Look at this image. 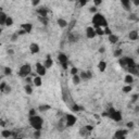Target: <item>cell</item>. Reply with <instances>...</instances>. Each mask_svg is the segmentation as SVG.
<instances>
[{
    "instance_id": "11a10c76",
    "label": "cell",
    "mask_w": 139,
    "mask_h": 139,
    "mask_svg": "<svg viewBox=\"0 0 139 139\" xmlns=\"http://www.w3.org/2000/svg\"><path fill=\"white\" fill-rule=\"evenodd\" d=\"M132 3L134 4V6L138 7V6H139V0H134V1H132Z\"/></svg>"
},
{
    "instance_id": "2e32d148",
    "label": "cell",
    "mask_w": 139,
    "mask_h": 139,
    "mask_svg": "<svg viewBox=\"0 0 139 139\" xmlns=\"http://www.w3.org/2000/svg\"><path fill=\"white\" fill-rule=\"evenodd\" d=\"M37 13H38V16H40V18H47L48 15V9L47 8H39L36 10Z\"/></svg>"
},
{
    "instance_id": "277c9868",
    "label": "cell",
    "mask_w": 139,
    "mask_h": 139,
    "mask_svg": "<svg viewBox=\"0 0 139 139\" xmlns=\"http://www.w3.org/2000/svg\"><path fill=\"white\" fill-rule=\"evenodd\" d=\"M32 74V66L28 63L23 64V65L19 68V76H21L23 78H26Z\"/></svg>"
},
{
    "instance_id": "91938a15",
    "label": "cell",
    "mask_w": 139,
    "mask_h": 139,
    "mask_svg": "<svg viewBox=\"0 0 139 139\" xmlns=\"http://www.w3.org/2000/svg\"><path fill=\"white\" fill-rule=\"evenodd\" d=\"M138 126H139V122H138Z\"/></svg>"
},
{
    "instance_id": "7c38bea8",
    "label": "cell",
    "mask_w": 139,
    "mask_h": 139,
    "mask_svg": "<svg viewBox=\"0 0 139 139\" xmlns=\"http://www.w3.org/2000/svg\"><path fill=\"white\" fill-rule=\"evenodd\" d=\"M121 4H122V7L124 8V10H125V11H128V12L132 11V6H133V3H132V1H129V0H122Z\"/></svg>"
},
{
    "instance_id": "484cf974",
    "label": "cell",
    "mask_w": 139,
    "mask_h": 139,
    "mask_svg": "<svg viewBox=\"0 0 139 139\" xmlns=\"http://www.w3.org/2000/svg\"><path fill=\"white\" fill-rule=\"evenodd\" d=\"M72 82H73L74 85H76V86L81 84L82 78H81V76H79V74H78V75H74V76H72Z\"/></svg>"
},
{
    "instance_id": "d590c367",
    "label": "cell",
    "mask_w": 139,
    "mask_h": 139,
    "mask_svg": "<svg viewBox=\"0 0 139 139\" xmlns=\"http://www.w3.org/2000/svg\"><path fill=\"white\" fill-rule=\"evenodd\" d=\"M70 72H71V74H72V76H74V75H78V68L77 67H75V66H73L71 70H70Z\"/></svg>"
},
{
    "instance_id": "816d5d0a",
    "label": "cell",
    "mask_w": 139,
    "mask_h": 139,
    "mask_svg": "<svg viewBox=\"0 0 139 139\" xmlns=\"http://www.w3.org/2000/svg\"><path fill=\"white\" fill-rule=\"evenodd\" d=\"M32 4L34 7H37V6H39V4H40V1H39V0H36V1H32Z\"/></svg>"
},
{
    "instance_id": "db71d44e",
    "label": "cell",
    "mask_w": 139,
    "mask_h": 139,
    "mask_svg": "<svg viewBox=\"0 0 139 139\" xmlns=\"http://www.w3.org/2000/svg\"><path fill=\"white\" fill-rule=\"evenodd\" d=\"M8 54H9V56H13V54H14V50H13V49H8Z\"/></svg>"
},
{
    "instance_id": "603a6c76",
    "label": "cell",
    "mask_w": 139,
    "mask_h": 139,
    "mask_svg": "<svg viewBox=\"0 0 139 139\" xmlns=\"http://www.w3.org/2000/svg\"><path fill=\"white\" fill-rule=\"evenodd\" d=\"M51 109V106H49V104H40V106L38 107V110H39V112H47V111H49Z\"/></svg>"
},
{
    "instance_id": "d4e9b609",
    "label": "cell",
    "mask_w": 139,
    "mask_h": 139,
    "mask_svg": "<svg viewBox=\"0 0 139 139\" xmlns=\"http://www.w3.org/2000/svg\"><path fill=\"white\" fill-rule=\"evenodd\" d=\"M78 39H79V37H77L76 34L68 33V41H70V42H76Z\"/></svg>"
},
{
    "instance_id": "44dd1931",
    "label": "cell",
    "mask_w": 139,
    "mask_h": 139,
    "mask_svg": "<svg viewBox=\"0 0 139 139\" xmlns=\"http://www.w3.org/2000/svg\"><path fill=\"white\" fill-rule=\"evenodd\" d=\"M33 84L36 87H40L41 85H42V77L41 76H35L34 77V79H33Z\"/></svg>"
},
{
    "instance_id": "6125c7cd",
    "label": "cell",
    "mask_w": 139,
    "mask_h": 139,
    "mask_svg": "<svg viewBox=\"0 0 139 139\" xmlns=\"http://www.w3.org/2000/svg\"><path fill=\"white\" fill-rule=\"evenodd\" d=\"M9 139H11V138H9Z\"/></svg>"
},
{
    "instance_id": "5bb4252c",
    "label": "cell",
    "mask_w": 139,
    "mask_h": 139,
    "mask_svg": "<svg viewBox=\"0 0 139 139\" xmlns=\"http://www.w3.org/2000/svg\"><path fill=\"white\" fill-rule=\"evenodd\" d=\"M44 65L46 66L47 70H48V68H50V67H52V65H53V61H52V58H51L50 54H48L47 58H46V60L44 61Z\"/></svg>"
},
{
    "instance_id": "52a82bcc",
    "label": "cell",
    "mask_w": 139,
    "mask_h": 139,
    "mask_svg": "<svg viewBox=\"0 0 139 139\" xmlns=\"http://www.w3.org/2000/svg\"><path fill=\"white\" fill-rule=\"evenodd\" d=\"M36 73H37V75L38 76H45L47 74V68H46V66L44 65L42 63H40V62H37L36 63Z\"/></svg>"
},
{
    "instance_id": "94428289",
    "label": "cell",
    "mask_w": 139,
    "mask_h": 139,
    "mask_svg": "<svg viewBox=\"0 0 139 139\" xmlns=\"http://www.w3.org/2000/svg\"><path fill=\"white\" fill-rule=\"evenodd\" d=\"M92 139H96V138H92Z\"/></svg>"
},
{
    "instance_id": "4fadbf2b",
    "label": "cell",
    "mask_w": 139,
    "mask_h": 139,
    "mask_svg": "<svg viewBox=\"0 0 139 139\" xmlns=\"http://www.w3.org/2000/svg\"><path fill=\"white\" fill-rule=\"evenodd\" d=\"M21 29H23L26 34H31L33 31V24L31 23H23L21 24Z\"/></svg>"
},
{
    "instance_id": "5b68a950",
    "label": "cell",
    "mask_w": 139,
    "mask_h": 139,
    "mask_svg": "<svg viewBox=\"0 0 139 139\" xmlns=\"http://www.w3.org/2000/svg\"><path fill=\"white\" fill-rule=\"evenodd\" d=\"M64 118H65V124H66V127H72L76 124L77 122V117L74 115V114H71V113H67L65 114V116H64Z\"/></svg>"
},
{
    "instance_id": "4316f807",
    "label": "cell",
    "mask_w": 139,
    "mask_h": 139,
    "mask_svg": "<svg viewBox=\"0 0 139 139\" xmlns=\"http://www.w3.org/2000/svg\"><path fill=\"white\" fill-rule=\"evenodd\" d=\"M132 90H133V86L132 85H125V86L122 88V91L124 93H129Z\"/></svg>"
},
{
    "instance_id": "9a60e30c",
    "label": "cell",
    "mask_w": 139,
    "mask_h": 139,
    "mask_svg": "<svg viewBox=\"0 0 139 139\" xmlns=\"http://www.w3.org/2000/svg\"><path fill=\"white\" fill-rule=\"evenodd\" d=\"M9 15H7L6 12H3L2 10L0 11V25L1 26H6V22H7V19Z\"/></svg>"
},
{
    "instance_id": "60d3db41",
    "label": "cell",
    "mask_w": 139,
    "mask_h": 139,
    "mask_svg": "<svg viewBox=\"0 0 139 139\" xmlns=\"http://www.w3.org/2000/svg\"><path fill=\"white\" fill-rule=\"evenodd\" d=\"M138 99H139V95H138V93H135V95H133V97H132V103H135L137 100H138Z\"/></svg>"
},
{
    "instance_id": "d6986e66",
    "label": "cell",
    "mask_w": 139,
    "mask_h": 139,
    "mask_svg": "<svg viewBox=\"0 0 139 139\" xmlns=\"http://www.w3.org/2000/svg\"><path fill=\"white\" fill-rule=\"evenodd\" d=\"M128 38L131 39V40H133V41H135V40H137V39L139 38V33L137 32V31H131L129 32V34H128Z\"/></svg>"
},
{
    "instance_id": "9c48e42d",
    "label": "cell",
    "mask_w": 139,
    "mask_h": 139,
    "mask_svg": "<svg viewBox=\"0 0 139 139\" xmlns=\"http://www.w3.org/2000/svg\"><path fill=\"white\" fill-rule=\"evenodd\" d=\"M97 36V32L93 26H88L86 28V37L89 38V39H92Z\"/></svg>"
},
{
    "instance_id": "ffe728a7",
    "label": "cell",
    "mask_w": 139,
    "mask_h": 139,
    "mask_svg": "<svg viewBox=\"0 0 139 139\" xmlns=\"http://www.w3.org/2000/svg\"><path fill=\"white\" fill-rule=\"evenodd\" d=\"M124 82L126 83V85H133V83L135 82L134 75H132V74H127V75L125 76V78H124Z\"/></svg>"
},
{
    "instance_id": "f6af8a7d",
    "label": "cell",
    "mask_w": 139,
    "mask_h": 139,
    "mask_svg": "<svg viewBox=\"0 0 139 139\" xmlns=\"http://www.w3.org/2000/svg\"><path fill=\"white\" fill-rule=\"evenodd\" d=\"M113 33H112V31L109 27H107V28H104V35H108V36H110V35H112Z\"/></svg>"
},
{
    "instance_id": "ee69618b",
    "label": "cell",
    "mask_w": 139,
    "mask_h": 139,
    "mask_svg": "<svg viewBox=\"0 0 139 139\" xmlns=\"http://www.w3.org/2000/svg\"><path fill=\"white\" fill-rule=\"evenodd\" d=\"M33 79H34V77L27 76V77L25 78V81H26V85H31V83H33Z\"/></svg>"
},
{
    "instance_id": "b9f144b4",
    "label": "cell",
    "mask_w": 139,
    "mask_h": 139,
    "mask_svg": "<svg viewBox=\"0 0 139 139\" xmlns=\"http://www.w3.org/2000/svg\"><path fill=\"white\" fill-rule=\"evenodd\" d=\"M89 11H90L92 14H96V13H98V9H97V7L93 6V7H90V8H89Z\"/></svg>"
},
{
    "instance_id": "7dc6e473",
    "label": "cell",
    "mask_w": 139,
    "mask_h": 139,
    "mask_svg": "<svg viewBox=\"0 0 139 139\" xmlns=\"http://www.w3.org/2000/svg\"><path fill=\"white\" fill-rule=\"evenodd\" d=\"M29 117L31 116H35V115H37L36 114V110H35V109H32V110H29Z\"/></svg>"
},
{
    "instance_id": "8992f818",
    "label": "cell",
    "mask_w": 139,
    "mask_h": 139,
    "mask_svg": "<svg viewBox=\"0 0 139 139\" xmlns=\"http://www.w3.org/2000/svg\"><path fill=\"white\" fill-rule=\"evenodd\" d=\"M58 61H59V63L61 64V66L64 70H67V66H68V58H67L66 54L60 52V53L58 54Z\"/></svg>"
},
{
    "instance_id": "7bdbcfd3",
    "label": "cell",
    "mask_w": 139,
    "mask_h": 139,
    "mask_svg": "<svg viewBox=\"0 0 139 139\" xmlns=\"http://www.w3.org/2000/svg\"><path fill=\"white\" fill-rule=\"evenodd\" d=\"M18 38H19V34L18 33H15V34H13L12 36H11V41H16L18 40Z\"/></svg>"
},
{
    "instance_id": "6da1fadb",
    "label": "cell",
    "mask_w": 139,
    "mask_h": 139,
    "mask_svg": "<svg viewBox=\"0 0 139 139\" xmlns=\"http://www.w3.org/2000/svg\"><path fill=\"white\" fill-rule=\"evenodd\" d=\"M92 25L93 27L96 28H107L109 27V23L107 21V19L104 18L101 13H96V14H93V16H92Z\"/></svg>"
},
{
    "instance_id": "bcb514c9",
    "label": "cell",
    "mask_w": 139,
    "mask_h": 139,
    "mask_svg": "<svg viewBox=\"0 0 139 139\" xmlns=\"http://www.w3.org/2000/svg\"><path fill=\"white\" fill-rule=\"evenodd\" d=\"M12 91V88L10 87L9 85H7V87H6V89H4V91H3V93H10Z\"/></svg>"
},
{
    "instance_id": "d6a6232c",
    "label": "cell",
    "mask_w": 139,
    "mask_h": 139,
    "mask_svg": "<svg viewBox=\"0 0 139 139\" xmlns=\"http://www.w3.org/2000/svg\"><path fill=\"white\" fill-rule=\"evenodd\" d=\"M12 25H13V19L11 16H8L7 22H6V26L7 27H10V26H12Z\"/></svg>"
},
{
    "instance_id": "83f0119b",
    "label": "cell",
    "mask_w": 139,
    "mask_h": 139,
    "mask_svg": "<svg viewBox=\"0 0 139 139\" xmlns=\"http://www.w3.org/2000/svg\"><path fill=\"white\" fill-rule=\"evenodd\" d=\"M71 109H72L73 112H79V111H83L84 110V108L81 107V106H78V104H73Z\"/></svg>"
},
{
    "instance_id": "836d02e7",
    "label": "cell",
    "mask_w": 139,
    "mask_h": 139,
    "mask_svg": "<svg viewBox=\"0 0 139 139\" xmlns=\"http://www.w3.org/2000/svg\"><path fill=\"white\" fill-rule=\"evenodd\" d=\"M88 135V133L86 132V129L84 127H82L81 129H79V136H82V137H87Z\"/></svg>"
},
{
    "instance_id": "681fc988",
    "label": "cell",
    "mask_w": 139,
    "mask_h": 139,
    "mask_svg": "<svg viewBox=\"0 0 139 139\" xmlns=\"http://www.w3.org/2000/svg\"><path fill=\"white\" fill-rule=\"evenodd\" d=\"M99 53H104V52H106V47H104V46H101L100 48H99Z\"/></svg>"
},
{
    "instance_id": "ab89813d",
    "label": "cell",
    "mask_w": 139,
    "mask_h": 139,
    "mask_svg": "<svg viewBox=\"0 0 139 139\" xmlns=\"http://www.w3.org/2000/svg\"><path fill=\"white\" fill-rule=\"evenodd\" d=\"M84 128L86 129V132L89 134V133H91L92 131H93V126H91V125H86V126H84Z\"/></svg>"
},
{
    "instance_id": "8d00e7d4",
    "label": "cell",
    "mask_w": 139,
    "mask_h": 139,
    "mask_svg": "<svg viewBox=\"0 0 139 139\" xmlns=\"http://www.w3.org/2000/svg\"><path fill=\"white\" fill-rule=\"evenodd\" d=\"M128 20H129V21H137L138 18H137V15H136L135 13H132L131 12V14L128 15Z\"/></svg>"
},
{
    "instance_id": "f907efd6",
    "label": "cell",
    "mask_w": 139,
    "mask_h": 139,
    "mask_svg": "<svg viewBox=\"0 0 139 139\" xmlns=\"http://www.w3.org/2000/svg\"><path fill=\"white\" fill-rule=\"evenodd\" d=\"M126 127H127V128H131V129H132V128L134 127V123H133V122H128V123L126 124Z\"/></svg>"
},
{
    "instance_id": "3957f363",
    "label": "cell",
    "mask_w": 139,
    "mask_h": 139,
    "mask_svg": "<svg viewBox=\"0 0 139 139\" xmlns=\"http://www.w3.org/2000/svg\"><path fill=\"white\" fill-rule=\"evenodd\" d=\"M108 117H110L111 120L115 121V122H121L123 120L122 112L118 110H115L114 108H110L108 110Z\"/></svg>"
},
{
    "instance_id": "f546056e",
    "label": "cell",
    "mask_w": 139,
    "mask_h": 139,
    "mask_svg": "<svg viewBox=\"0 0 139 139\" xmlns=\"http://www.w3.org/2000/svg\"><path fill=\"white\" fill-rule=\"evenodd\" d=\"M122 54H123V50H122V49H116V50L113 52V56L115 57V58H120L121 59L122 58Z\"/></svg>"
},
{
    "instance_id": "ba28073f",
    "label": "cell",
    "mask_w": 139,
    "mask_h": 139,
    "mask_svg": "<svg viewBox=\"0 0 139 139\" xmlns=\"http://www.w3.org/2000/svg\"><path fill=\"white\" fill-rule=\"evenodd\" d=\"M128 134V129H118L114 133L115 139H126V135Z\"/></svg>"
},
{
    "instance_id": "4dcf8cb0",
    "label": "cell",
    "mask_w": 139,
    "mask_h": 139,
    "mask_svg": "<svg viewBox=\"0 0 139 139\" xmlns=\"http://www.w3.org/2000/svg\"><path fill=\"white\" fill-rule=\"evenodd\" d=\"M3 74L6 76H10L12 74V68L11 67H9V66H6L3 68Z\"/></svg>"
},
{
    "instance_id": "8fae6325",
    "label": "cell",
    "mask_w": 139,
    "mask_h": 139,
    "mask_svg": "<svg viewBox=\"0 0 139 139\" xmlns=\"http://www.w3.org/2000/svg\"><path fill=\"white\" fill-rule=\"evenodd\" d=\"M29 51L31 53L33 54H37L39 51H40V47H39V45L37 42H32L29 45Z\"/></svg>"
},
{
    "instance_id": "ac0fdd59",
    "label": "cell",
    "mask_w": 139,
    "mask_h": 139,
    "mask_svg": "<svg viewBox=\"0 0 139 139\" xmlns=\"http://www.w3.org/2000/svg\"><path fill=\"white\" fill-rule=\"evenodd\" d=\"M107 67H108V63H107L106 61H104V60L99 61V63H98V70H99V71H100L101 73L106 72Z\"/></svg>"
},
{
    "instance_id": "680465c9",
    "label": "cell",
    "mask_w": 139,
    "mask_h": 139,
    "mask_svg": "<svg viewBox=\"0 0 139 139\" xmlns=\"http://www.w3.org/2000/svg\"><path fill=\"white\" fill-rule=\"evenodd\" d=\"M112 139H115V138H114V137H113V138H112Z\"/></svg>"
},
{
    "instance_id": "6f0895ef",
    "label": "cell",
    "mask_w": 139,
    "mask_h": 139,
    "mask_svg": "<svg viewBox=\"0 0 139 139\" xmlns=\"http://www.w3.org/2000/svg\"><path fill=\"white\" fill-rule=\"evenodd\" d=\"M136 52H137V54H138V56H139V47L137 48V50H136Z\"/></svg>"
},
{
    "instance_id": "30bf717a",
    "label": "cell",
    "mask_w": 139,
    "mask_h": 139,
    "mask_svg": "<svg viewBox=\"0 0 139 139\" xmlns=\"http://www.w3.org/2000/svg\"><path fill=\"white\" fill-rule=\"evenodd\" d=\"M79 76H81L82 81H88V79L92 78V73L89 70H87V71H82V72H79Z\"/></svg>"
},
{
    "instance_id": "c3c4849f",
    "label": "cell",
    "mask_w": 139,
    "mask_h": 139,
    "mask_svg": "<svg viewBox=\"0 0 139 139\" xmlns=\"http://www.w3.org/2000/svg\"><path fill=\"white\" fill-rule=\"evenodd\" d=\"M100 4H102L101 0H95V1H93V6L95 7H98V6H100Z\"/></svg>"
},
{
    "instance_id": "7402d4cb",
    "label": "cell",
    "mask_w": 139,
    "mask_h": 139,
    "mask_svg": "<svg viewBox=\"0 0 139 139\" xmlns=\"http://www.w3.org/2000/svg\"><path fill=\"white\" fill-rule=\"evenodd\" d=\"M1 136L4 139H9V138H11L13 136V133L11 131H9V129H3V131H1Z\"/></svg>"
},
{
    "instance_id": "e0dca14e",
    "label": "cell",
    "mask_w": 139,
    "mask_h": 139,
    "mask_svg": "<svg viewBox=\"0 0 139 139\" xmlns=\"http://www.w3.org/2000/svg\"><path fill=\"white\" fill-rule=\"evenodd\" d=\"M57 24H58V26L60 27V28H65V27L68 26L67 21H66V20H64V19H62V18L57 20Z\"/></svg>"
},
{
    "instance_id": "cb8c5ba5",
    "label": "cell",
    "mask_w": 139,
    "mask_h": 139,
    "mask_svg": "<svg viewBox=\"0 0 139 139\" xmlns=\"http://www.w3.org/2000/svg\"><path fill=\"white\" fill-rule=\"evenodd\" d=\"M108 39H109V41H110L111 44H117V41L120 40V38H118L117 35H110V36H108Z\"/></svg>"
},
{
    "instance_id": "9f6ffc18",
    "label": "cell",
    "mask_w": 139,
    "mask_h": 139,
    "mask_svg": "<svg viewBox=\"0 0 139 139\" xmlns=\"http://www.w3.org/2000/svg\"><path fill=\"white\" fill-rule=\"evenodd\" d=\"M135 111H136V112H139V107H138V106L135 108Z\"/></svg>"
},
{
    "instance_id": "7a4b0ae2",
    "label": "cell",
    "mask_w": 139,
    "mask_h": 139,
    "mask_svg": "<svg viewBox=\"0 0 139 139\" xmlns=\"http://www.w3.org/2000/svg\"><path fill=\"white\" fill-rule=\"evenodd\" d=\"M28 122H29V125L35 131H41V128L44 126V120L39 115L31 116L28 118Z\"/></svg>"
},
{
    "instance_id": "e575fe53",
    "label": "cell",
    "mask_w": 139,
    "mask_h": 139,
    "mask_svg": "<svg viewBox=\"0 0 139 139\" xmlns=\"http://www.w3.org/2000/svg\"><path fill=\"white\" fill-rule=\"evenodd\" d=\"M38 20L41 22V24H44L45 26L48 25V18H40V16H38Z\"/></svg>"
},
{
    "instance_id": "1f68e13d",
    "label": "cell",
    "mask_w": 139,
    "mask_h": 139,
    "mask_svg": "<svg viewBox=\"0 0 139 139\" xmlns=\"http://www.w3.org/2000/svg\"><path fill=\"white\" fill-rule=\"evenodd\" d=\"M76 24V20H72L71 22H70L68 24V33H72V29L74 28V26H75Z\"/></svg>"
},
{
    "instance_id": "f5cc1de1",
    "label": "cell",
    "mask_w": 139,
    "mask_h": 139,
    "mask_svg": "<svg viewBox=\"0 0 139 139\" xmlns=\"http://www.w3.org/2000/svg\"><path fill=\"white\" fill-rule=\"evenodd\" d=\"M78 4H79L81 7L86 6V4H87V0H85V1H78Z\"/></svg>"
},
{
    "instance_id": "74e56055",
    "label": "cell",
    "mask_w": 139,
    "mask_h": 139,
    "mask_svg": "<svg viewBox=\"0 0 139 139\" xmlns=\"http://www.w3.org/2000/svg\"><path fill=\"white\" fill-rule=\"evenodd\" d=\"M6 87H7V83L2 81L1 83H0V90H1V92H3V91H4V89H6Z\"/></svg>"
},
{
    "instance_id": "f1b7e54d",
    "label": "cell",
    "mask_w": 139,
    "mask_h": 139,
    "mask_svg": "<svg viewBox=\"0 0 139 139\" xmlns=\"http://www.w3.org/2000/svg\"><path fill=\"white\" fill-rule=\"evenodd\" d=\"M24 91H25L27 95H32L33 93V87L31 85H25L24 86Z\"/></svg>"
},
{
    "instance_id": "f35d334b",
    "label": "cell",
    "mask_w": 139,
    "mask_h": 139,
    "mask_svg": "<svg viewBox=\"0 0 139 139\" xmlns=\"http://www.w3.org/2000/svg\"><path fill=\"white\" fill-rule=\"evenodd\" d=\"M40 135H41V131H35L34 132V138L35 139H39Z\"/></svg>"
}]
</instances>
